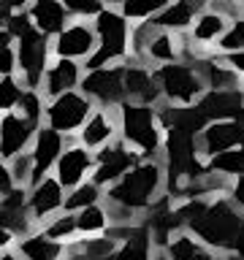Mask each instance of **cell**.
I'll list each match as a JSON object with an SVG mask.
<instances>
[{
	"mask_svg": "<svg viewBox=\"0 0 244 260\" xmlns=\"http://www.w3.org/2000/svg\"><path fill=\"white\" fill-rule=\"evenodd\" d=\"M163 195H166V166H163L160 157H152V160H141L117 184H111L106 190L103 201L109 206L144 217Z\"/></svg>",
	"mask_w": 244,
	"mask_h": 260,
	"instance_id": "cell-1",
	"label": "cell"
},
{
	"mask_svg": "<svg viewBox=\"0 0 244 260\" xmlns=\"http://www.w3.org/2000/svg\"><path fill=\"white\" fill-rule=\"evenodd\" d=\"M241 222H244V211L228 195H215L209 201L206 211L201 214V219L190 228V233L201 244H206L211 252H217V257H225L236 252Z\"/></svg>",
	"mask_w": 244,
	"mask_h": 260,
	"instance_id": "cell-2",
	"label": "cell"
},
{
	"mask_svg": "<svg viewBox=\"0 0 244 260\" xmlns=\"http://www.w3.org/2000/svg\"><path fill=\"white\" fill-rule=\"evenodd\" d=\"M119 114V138L128 146L141 154L144 160L160 157L163 152V141H166V127L160 125L158 109L146 103H133L125 101L117 109Z\"/></svg>",
	"mask_w": 244,
	"mask_h": 260,
	"instance_id": "cell-3",
	"label": "cell"
},
{
	"mask_svg": "<svg viewBox=\"0 0 244 260\" xmlns=\"http://www.w3.org/2000/svg\"><path fill=\"white\" fill-rule=\"evenodd\" d=\"M95 32H98V49L95 54L87 60V71L95 68H106L114 60H122L128 54V41L130 38V27H128V16L114 8H103L95 16Z\"/></svg>",
	"mask_w": 244,
	"mask_h": 260,
	"instance_id": "cell-4",
	"label": "cell"
},
{
	"mask_svg": "<svg viewBox=\"0 0 244 260\" xmlns=\"http://www.w3.org/2000/svg\"><path fill=\"white\" fill-rule=\"evenodd\" d=\"M163 98L174 106H193L203 98V76L195 62H166L155 71Z\"/></svg>",
	"mask_w": 244,
	"mask_h": 260,
	"instance_id": "cell-5",
	"label": "cell"
},
{
	"mask_svg": "<svg viewBox=\"0 0 244 260\" xmlns=\"http://www.w3.org/2000/svg\"><path fill=\"white\" fill-rule=\"evenodd\" d=\"M93 111H95V103L81 89H71V92H65L60 98L46 101L44 125L54 127L63 136H79V130L93 117Z\"/></svg>",
	"mask_w": 244,
	"mask_h": 260,
	"instance_id": "cell-6",
	"label": "cell"
},
{
	"mask_svg": "<svg viewBox=\"0 0 244 260\" xmlns=\"http://www.w3.org/2000/svg\"><path fill=\"white\" fill-rule=\"evenodd\" d=\"M144 157L138 154L133 146H128L122 138H117L114 144L103 146L101 152H95V171H93V182L101 184L103 190H109L111 184H117L122 176L128 174L133 166H138Z\"/></svg>",
	"mask_w": 244,
	"mask_h": 260,
	"instance_id": "cell-7",
	"label": "cell"
},
{
	"mask_svg": "<svg viewBox=\"0 0 244 260\" xmlns=\"http://www.w3.org/2000/svg\"><path fill=\"white\" fill-rule=\"evenodd\" d=\"M81 92L101 109H119L128 101L125 68H95L81 79Z\"/></svg>",
	"mask_w": 244,
	"mask_h": 260,
	"instance_id": "cell-8",
	"label": "cell"
},
{
	"mask_svg": "<svg viewBox=\"0 0 244 260\" xmlns=\"http://www.w3.org/2000/svg\"><path fill=\"white\" fill-rule=\"evenodd\" d=\"M49 36L33 27L27 36L16 38V57H19V71L27 89H41L44 76L49 71L46 57H49Z\"/></svg>",
	"mask_w": 244,
	"mask_h": 260,
	"instance_id": "cell-9",
	"label": "cell"
},
{
	"mask_svg": "<svg viewBox=\"0 0 244 260\" xmlns=\"http://www.w3.org/2000/svg\"><path fill=\"white\" fill-rule=\"evenodd\" d=\"M38 127L41 125L22 117L19 111H6L0 119V157H3V162L14 160L22 152H30Z\"/></svg>",
	"mask_w": 244,
	"mask_h": 260,
	"instance_id": "cell-10",
	"label": "cell"
},
{
	"mask_svg": "<svg viewBox=\"0 0 244 260\" xmlns=\"http://www.w3.org/2000/svg\"><path fill=\"white\" fill-rule=\"evenodd\" d=\"M73 141H76V136H63V133H57V130L49 127V125L38 127L36 141H33V146H30L33 162H36V182H33V184H38L41 179H46L49 174H54L60 154L65 152V146L73 144Z\"/></svg>",
	"mask_w": 244,
	"mask_h": 260,
	"instance_id": "cell-11",
	"label": "cell"
},
{
	"mask_svg": "<svg viewBox=\"0 0 244 260\" xmlns=\"http://www.w3.org/2000/svg\"><path fill=\"white\" fill-rule=\"evenodd\" d=\"M244 146V125L239 119H217L209 122L198 133V149L203 160H211L228 149Z\"/></svg>",
	"mask_w": 244,
	"mask_h": 260,
	"instance_id": "cell-12",
	"label": "cell"
},
{
	"mask_svg": "<svg viewBox=\"0 0 244 260\" xmlns=\"http://www.w3.org/2000/svg\"><path fill=\"white\" fill-rule=\"evenodd\" d=\"M93 171H95V152L87 149L84 144H79V138H76V141L68 144L65 152L60 154L54 176L60 179V184L65 190H73V187H79L81 182L93 179Z\"/></svg>",
	"mask_w": 244,
	"mask_h": 260,
	"instance_id": "cell-13",
	"label": "cell"
},
{
	"mask_svg": "<svg viewBox=\"0 0 244 260\" xmlns=\"http://www.w3.org/2000/svg\"><path fill=\"white\" fill-rule=\"evenodd\" d=\"M65 195H68V190L60 184V179L54 174H49L46 179H41L38 184L30 187L27 206H30V214L38 222V228L44 225L46 219H52L54 214L65 211Z\"/></svg>",
	"mask_w": 244,
	"mask_h": 260,
	"instance_id": "cell-14",
	"label": "cell"
},
{
	"mask_svg": "<svg viewBox=\"0 0 244 260\" xmlns=\"http://www.w3.org/2000/svg\"><path fill=\"white\" fill-rule=\"evenodd\" d=\"M79 144H84L87 149L101 152L103 146L114 144L119 138V114L117 109H95L93 117L84 122V127L79 130Z\"/></svg>",
	"mask_w": 244,
	"mask_h": 260,
	"instance_id": "cell-15",
	"label": "cell"
},
{
	"mask_svg": "<svg viewBox=\"0 0 244 260\" xmlns=\"http://www.w3.org/2000/svg\"><path fill=\"white\" fill-rule=\"evenodd\" d=\"M98 49V32L84 22L68 24L54 41V54L68 57V60H81V57H93Z\"/></svg>",
	"mask_w": 244,
	"mask_h": 260,
	"instance_id": "cell-16",
	"label": "cell"
},
{
	"mask_svg": "<svg viewBox=\"0 0 244 260\" xmlns=\"http://www.w3.org/2000/svg\"><path fill=\"white\" fill-rule=\"evenodd\" d=\"M198 109L209 122L217 119H236L244 109V87L236 89H209L198 101Z\"/></svg>",
	"mask_w": 244,
	"mask_h": 260,
	"instance_id": "cell-17",
	"label": "cell"
},
{
	"mask_svg": "<svg viewBox=\"0 0 244 260\" xmlns=\"http://www.w3.org/2000/svg\"><path fill=\"white\" fill-rule=\"evenodd\" d=\"M81 71H79V62L76 60H68V57H57L54 65H49L46 76H44V84H41V92H44L46 101L52 98H60L71 89L81 87Z\"/></svg>",
	"mask_w": 244,
	"mask_h": 260,
	"instance_id": "cell-18",
	"label": "cell"
},
{
	"mask_svg": "<svg viewBox=\"0 0 244 260\" xmlns=\"http://www.w3.org/2000/svg\"><path fill=\"white\" fill-rule=\"evenodd\" d=\"M209 0H174L168 8H163L158 16H152V24H158L163 30H187L190 24H195V19L206 11Z\"/></svg>",
	"mask_w": 244,
	"mask_h": 260,
	"instance_id": "cell-19",
	"label": "cell"
},
{
	"mask_svg": "<svg viewBox=\"0 0 244 260\" xmlns=\"http://www.w3.org/2000/svg\"><path fill=\"white\" fill-rule=\"evenodd\" d=\"M30 19L36 24V30H41L44 36H60L68 27V8L63 0H33L30 3Z\"/></svg>",
	"mask_w": 244,
	"mask_h": 260,
	"instance_id": "cell-20",
	"label": "cell"
},
{
	"mask_svg": "<svg viewBox=\"0 0 244 260\" xmlns=\"http://www.w3.org/2000/svg\"><path fill=\"white\" fill-rule=\"evenodd\" d=\"M14 249L19 252L24 260H63L68 255V244H60L54 239H49L44 231H36L30 236L16 239Z\"/></svg>",
	"mask_w": 244,
	"mask_h": 260,
	"instance_id": "cell-21",
	"label": "cell"
},
{
	"mask_svg": "<svg viewBox=\"0 0 244 260\" xmlns=\"http://www.w3.org/2000/svg\"><path fill=\"white\" fill-rule=\"evenodd\" d=\"M125 92H128V101L146 103V106H155L158 98H163L155 73H149L141 65H128L125 68Z\"/></svg>",
	"mask_w": 244,
	"mask_h": 260,
	"instance_id": "cell-22",
	"label": "cell"
},
{
	"mask_svg": "<svg viewBox=\"0 0 244 260\" xmlns=\"http://www.w3.org/2000/svg\"><path fill=\"white\" fill-rule=\"evenodd\" d=\"M166 252H168L171 260H220L217 252H211L206 244H201L190 231L176 233L174 239H171V244L166 247Z\"/></svg>",
	"mask_w": 244,
	"mask_h": 260,
	"instance_id": "cell-23",
	"label": "cell"
},
{
	"mask_svg": "<svg viewBox=\"0 0 244 260\" xmlns=\"http://www.w3.org/2000/svg\"><path fill=\"white\" fill-rule=\"evenodd\" d=\"M195 68L201 71L203 84L209 89H236L241 84H236V71L225 60H195Z\"/></svg>",
	"mask_w": 244,
	"mask_h": 260,
	"instance_id": "cell-24",
	"label": "cell"
},
{
	"mask_svg": "<svg viewBox=\"0 0 244 260\" xmlns=\"http://www.w3.org/2000/svg\"><path fill=\"white\" fill-rule=\"evenodd\" d=\"M76 225H79V236H106L111 228V214L106 203H95L76 211Z\"/></svg>",
	"mask_w": 244,
	"mask_h": 260,
	"instance_id": "cell-25",
	"label": "cell"
},
{
	"mask_svg": "<svg viewBox=\"0 0 244 260\" xmlns=\"http://www.w3.org/2000/svg\"><path fill=\"white\" fill-rule=\"evenodd\" d=\"M228 30V16L220 11H203L193 24V44H211V41H220Z\"/></svg>",
	"mask_w": 244,
	"mask_h": 260,
	"instance_id": "cell-26",
	"label": "cell"
},
{
	"mask_svg": "<svg viewBox=\"0 0 244 260\" xmlns=\"http://www.w3.org/2000/svg\"><path fill=\"white\" fill-rule=\"evenodd\" d=\"M106 198V190L101 184H95L93 179H87V182H81L79 187H73V190H68V195H65V211H81L87 206H95V203H103Z\"/></svg>",
	"mask_w": 244,
	"mask_h": 260,
	"instance_id": "cell-27",
	"label": "cell"
},
{
	"mask_svg": "<svg viewBox=\"0 0 244 260\" xmlns=\"http://www.w3.org/2000/svg\"><path fill=\"white\" fill-rule=\"evenodd\" d=\"M41 231H44L49 239H54L60 244L76 241V236H79L76 214H73V211H60V214H54L52 219H46V222L41 225Z\"/></svg>",
	"mask_w": 244,
	"mask_h": 260,
	"instance_id": "cell-28",
	"label": "cell"
},
{
	"mask_svg": "<svg viewBox=\"0 0 244 260\" xmlns=\"http://www.w3.org/2000/svg\"><path fill=\"white\" fill-rule=\"evenodd\" d=\"M206 166L217 174H223L228 179H236V176H244V146H236V149H228L217 157L206 160Z\"/></svg>",
	"mask_w": 244,
	"mask_h": 260,
	"instance_id": "cell-29",
	"label": "cell"
},
{
	"mask_svg": "<svg viewBox=\"0 0 244 260\" xmlns=\"http://www.w3.org/2000/svg\"><path fill=\"white\" fill-rule=\"evenodd\" d=\"M168 6L171 0H122V14L128 19H152Z\"/></svg>",
	"mask_w": 244,
	"mask_h": 260,
	"instance_id": "cell-30",
	"label": "cell"
},
{
	"mask_svg": "<svg viewBox=\"0 0 244 260\" xmlns=\"http://www.w3.org/2000/svg\"><path fill=\"white\" fill-rule=\"evenodd\" d=\"M41 95H44L41 89H24L22 101L16 106V111L22 117H27L30 122H36V125H44V114H46V101Z\"/></svg>",
	"mask_w": 244,
	"mask_h": 260,
	"instance_id": "cell-31",
	"label": "cell"
},
{
	"mask_svg": "<svg viewBox=\"0 0 244 260\" xmlns=\"http://www.w3.org/2000/svg\"><path fill=\"white\" fill-rule=\"evenodd\" d=\"M8 171H11L14 182L22 184V187H33V182H36V162H33V154L30 152H22L16 154L14 160L6 162Z\"/></svg>",
	"mask_w": 244,
	"mask_h": 260,
	"instance_id": "cell-32",
	"label": "cell"
},
{
	"mask_svg": "<svg viewBox=\"0 0 244 260\" xmlns=\"http://www.w3.org/2000/svg\"><path fill=\"white\" fill-rule=\"evenodd\" d=\"M217 49H220L223 54L244 52V16H236V19L228 24L225 36L217 41Z\"/></svg>",
	"mask_w": 244,
	"mask_h": 260,
	"instance_id": "cell-33",
	"label": "cell"
},
{
	"mask_svg": "<svg viewBox=\"0 0 244 260\" xmlns=\"http://www.w3.org/2000/svg\"><path fill=\"white\" fill-rule=\"evenodd\" d=\"M22 95H24V89L19 87V81H16L14 76H3V84H0V106H3V114L16 111Z\"/></svg>",
	"mask_w": 244,
	"mask_h": 260,
	"instance_id": "cell-34",
	"label": "cell"
},
{
	"mask_svg": "<svg viewBox=\"0 0 244 260\" xmlns=\"http://www.w3.org/2000/svg\"><path fill=\"white\" fill-rule=\"evenodd\" d=\"M63 3L76 16H98L103 11V0H63Z\"/></svg>",
	"mask_w": 244,
	"mask_h": 260,
	"instance_id": "cell-35",
	"label": "cell"
},
{
	"mask_svg": "<svg viewBox=\"0 0 244 260\" xmlns=\"http://www.w3.org/2000/svg\"><path fill=\"white\" fill-rule=\"evenodd\" d=\"M36 27L33 24V19H30V14H24V11H19V14H14L11 19H8L6 24H3V30H8L14 38H22V36H27V32Z\"/></svg>",
	"mask_w": 244,
	"mask_h": 260,
	"instance_id": "cell-36",
	"label": "cell"
},
{
	"mask_svg": "<svg viewBox=\"0 0 244 260\" xmlns=\"http://www.w3.org/2000/svg\"><path fill=\"white\" fill-rule=\"evenodd\" d=\"M228 198H231L236 206L244 211V176H236L231 182V190H228Z\"/></svg>",
	"mask_w": 244,
	"mask_h": 260,
	"instance_id": "cell-37",
	"label": "cell"
},
{
	"mask_svg": "<svg viewBox=\"0 0 244 260\" xmlns=\"http://www.w3.org/2000/svg\"><path fill=\"white\" fill-rule=\"evenodd\" d=\"M223 60L231 65L236 73H244V52H233V54H225Z\"/></svg>",
	"mask_w": 244,
	"mask_h": 260,
	"instance_id": "cell-38",
	"label": "cell"
},
{
	"mask_svg": "<svg viewBox=\"0 0 244 260\" xmlns=\"http://www.w3.org/2000/svg\"><path fill=\"white\" fill-rule=\"evenodd\" d=\"M0 260H24V257H22L14 247H11V249H3V252H0Z\"/></svg>",
	"mask_w": 244,
	"mask_h": 260,
	"instance_id": "cell-39",
	"label": "cell"
},
{
	"mask_svg": "<svg viewBox=\"0 0 244 260\" xmlns=\"http://www.w3.org/2000/svg\"><path fill=\"white\" fill-rule=\"evenodd\" d=\"M3 3H8L11 8H19V11H22V8L27 6V3H33V0H3Z\"/></svg>",
	"mask_w": 244,
	"mask_h": 260,
	"instance_id": "cell-40",
	"label": "cell"
},
{
	"mask_svg": "<svg viewBox=\"0 0 244 260\" xmlns=\"http://www.w3.org/2000/svg\"><path fill=\"white\" fill-rule=\"evenodd\" d=\"M152 260H171V257H168V252H166V249H158V252L152 255Z\"/></svg>",
	"mask_w": 244,
	"mask_h": 260,
	"instance_id": "cell-41",
	"label": "cell"
},
{
	"mask_svg": "<svg viewBox=\"0 0 244 260\" xmlns=\"http://www.w3.org/2000/svg\"><path fill=\"white\" fill-rule=\"evenodd\" d=\"M103 3H109V6H114V3H119V0H103Z\"/></svg>",
	"mask_w": 244,
	"mask_h": 260,
	"instance_id": "cell-42",
	"label": "cell"
},
{
	"mask_svg": "<svg viewBox=\"0 0 244 260\" xmlns=\"http://www.w3.org/2000/svg\"><path fill=\"white\" fill-rule=\"evenodd\" d=\"M63 260H79V257H73V255H65Z\"/></svg>",
	"mask_w": 244,
	"mask_h": 260,
	"instance_id": "cell-43",
	"label": "cell"
},
{
	"mask_svg": "<svg viewBox=\"0 0 244 260\" xmlns=\"http://www.w3.org/2000/svg\"><path fill=\"white\" fill-rule=\"evenodd\" d=\"M236 3H239V0H236Z\"/></svg>",
	"mask_w": 244,
	"mask_h": 260,
	"instance_id": "cell-44",
	"label": "cell"
},
{
	"mask_svg": "<svg viewBox=\"0 0 244 260\" xmlns=\"http://www.w3.org/2000/svg\"><path fill=\"white\" fill-rule=\"evenodd\" d=\"M241 87H244V84H241Z\"/></svg>",
	"mask_w": 244,
	"mask_h": 260,
	"instance_id": "cell-45",
	"label": "cell"
}]
</instances>
